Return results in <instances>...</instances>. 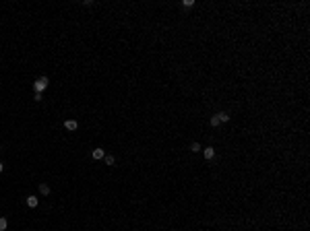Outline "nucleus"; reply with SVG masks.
Segmentation results:
<instances>
[{
    "mask_svg": "<svg viewBox=\"0 0 310 231\" xmlns=\"http://www.w3.org/2000/svg\"><path fill=\"white\" fill-rule=\"evenodd\" d=\"M203 153H205V159H213L215 149H213V147H205V151H203Z\"/></svg>",
    "mask_w": 310,
    "mask_h": 231,
    "instance_id": "obj_2",
    "label": "nucleus"
},
{
    "mask_svg": "<svg viewBox=\"0 0 310 231\" xmlns=\"http://www.w3.org/2000/svg\"><path fill=\"white\" fill-rule=\"evenodd\" d=\"M37 202H39V200H37V198H35V196H27V206H31V209H35V206H37Z\"/></svg>",
    "mask_w": 310,
    "mask_h": 231,
    "instance_id": "obj_4",
    "label": "nucleus"
},
{
    "mask_svg": "<svg viewBox=\"0 0 310 231\" xmlns=\"http://www.w3.org/2000/svg\"><path fill=\"white\" fill-rule=\"evenodd\" d=\"M91 155H93V159H103V157H105V151H103V149H95Z\"/></svg>",
    "mask_w": 310,
    "mask_h": 231,
    "instance_id": "obj_3",
    "label": "nucleus"
},
{
    "mask_svg": "<svg viewBox=\"0 0 310 231\" xmlns=\"http://www.w3.org/2000/svg\"><path fill=\"white\" fill-rule=\"evenodd\" d=\"M64 126H66L68 130H76V126H79V124H76L75 120H66V122H64Z\"/></svg>",
    "mask_w": 310,
    "mask_h": 231,
    "instance_id": "obj_5",
    "label": "nucleus"
},
{
    "mask_svg": "<svg viewBox=\"0 0 310 231\" xmlns=\"http://www.w3.org/2000/svg\"><path fill=\"white\" fill-rule=\"evenodd\" d=\"M200 149H203V147H200L199 143H192V144H190V151H192V153H199Z\"/></svg>",
    "mask_w": 310,
    "mask_h": 231,
    "instance_id": "obj_10",
    "label": "nucleus"
},
{
    "mask_svg": "<svg viewBox=\"0 0 310 231\" xmlns=\"http://www.w3.org/2000/svg\"><path fill=\"white\" fill-rule=\"evenodd\" d=\"M219 118H217V116H213V118H211V126H219Z\"/></svg>",
    "mask_w": 310,
    "mask_h": 231,
    "instance_id": "obj_11",
    "label": "nucleus"
},
{
    "mask_svg": "<svg viewBox=\"0 0 310 231\" xmlns=\"http://www.w3.org/2000/svg\"><path fill=\"white\" fill-rule=\"evenodd\" d=\"M103 161H105V165H114V163H116V157H114V155H105V157H103Z\"/></svg>",
    "mask_w": 310,
    "mask_h": 231,
    "instance_id": "obj_6",
    "label": "nucleus"
},
{
    "mask_svg": "<svg viewBox=\"0 0 310 231\" xmlns=\"http://www.w3.org/2000/svg\"><path fill=\"white\" fill-rule=\"evenodd\" d=\"M39 192L43 194V196H48V194H50V186H48V184H39Z\"/></svg>",
    "mask_w": 310,
    "mask_h": 231,
    "instance_id": "obj_7",
    "label": "nucleus"
},
{
    "mask_svg": "<svg viewBox=\"0 0 310 231\" xmlns=\"http://www.w3.org/2000/svg\"><path fill=\"white\" fill-rule=\"evenodd\" d=\"M2 169H4V165H2V163H0V173H2Z\"/></svg>",
    "mask_w": 310,
    "mask_h": 231,
    "instance_id": "obj_13",
    "label": "nucleus"
},
{
    "mask_svg": "<svg viewBox=\"0 0 310 231\" xmlns=\"http://www.w3.org/2000/svg\"><path fill=\"white\" fill-rule=\"evenodd\" d=\"M182 4H184V6H186V8H188V6H192V4H194V2H192V0H184V2H182Z\"/></svg>",
    "mask_w": 310,
    "mask_h": 231,
    "instance_id": "obj_12",
    "label": "nucleus"
},
{
    "mask_svg": "<svg viewBox=\"0 0 310 231\" xmlns=\"http://www.w3.org/2000/svg\"><path fill=\"white\" fill-rule=\"evenodd\" d=\"M6 227H8V221H6L4 217H0V231H4Z\"/></svg>",
    "mask_w": 310,
    "mask_h": 231,
    "instance_id": "obj_9",
    "label": "nucleus"
},
{
    "mask_svg": "<svg viewBox=\"0 0 310 231\" xmlns=\"http://www.w3.org/2000/svg\"><path fill=\"white\" fill-rule=\"evenodd\" d=\"M48 76H39V79H37V81H35L33 83V89H35V93H41V91H43V89H46V87H48Z\"/></svg>",
    "mask_w": 310,
    "mask_h": 231,
    "instance_id": "obj_1",
    "label": "nucleus"
},
{
    "mask_svg": "<svg viewBox=\"0 0 310 231\" xmlns=\"http://www.w3.org/2000/svg\"><path fill=\"white\" fill-rule=\"evenodd\" d=\"M217 118H219V122H227V120H229V116H227L225 111H219V114H217Z\"/></svg>",
    "mask_w": 310,
    "mask_h": 231,
    "instance_id": "obj_8",
    "label": "nucleus"
}]
</instances>
